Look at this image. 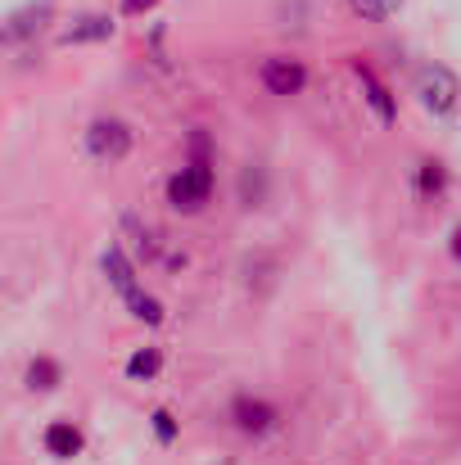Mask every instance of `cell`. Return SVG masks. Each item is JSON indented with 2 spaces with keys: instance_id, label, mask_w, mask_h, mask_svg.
<instances>
[{
  "instance_id": "6da1fadb",
  "label": "cell",
  "mask_w": 461,
  "mask_h": 465,
  "mask_svg": "<svg viewBox=\"0 0 461 465\" xmlns=\"http://www.w3.org/2000/svg\"><path fill=\"white\" fill-rule=\"evenodd\" d=\"M208 194H213V167H208V158L185 163V167L172 172V181H167V203H172L176 213H199V208L208 203Z\"/></svg>"
},
{
  "instance_id": "7a4b0ae2",
  "label": "cell",
  "mask_w": 461,
  "mask_h": 465,
  "mask_svg": "<svg viewBox=\"0 0 461 465\" xmlns=\"http://www.w3.org/2000/svg\"><path fill=\"white\" fill-rule=\"evenodd\" d=\"M457 77H453V68H444V64H426L421 73H416V100H421V109L426 114H435V118H448L453 109H457Z\"/></svg>"
},
{
  "instance_id": "3957f363",
  "label": "cell",
  "mask_w": 461,
  "mask_h": 465,
  "mask_svg": "<svg viewBox=\"0 0 461 465\" xmlns=\"http://www.w3.org/2000/svg\"><path fill=\"white\" fill-rule=\"evenodd\" d=\"M86 150L100 163H118V158L132 154V127L123 118H95L86 127Z\"/></svg>"
},
{
  "instance_id": "277c9868",
  "label": "cell",
  "mask_w": 461,
  "mask_h": 465,
  "mask_svg": "<svg viewBox=\"0 0 461 465\" xmlns=\"http://www.w3.org/2000/svg\"><path fill=\"white\" fill-rule=\"evenodd\" d=\"M258 77H263V86H267L272 95H299V91L307 86V68L299 64V59H286V54L263 59Z\"/></svg>"
},
{
  "instance_id": "5b68a950",
  "label": "cell",
  "mask_w": 461,
  "mask_h": 465,
  "mask_svg": "<svg viewBox=\"0 0 461 465\" xmlns=\"http://www.w3.org/2000/svg\"><path fill=\"white\" fill-rule=\"evenodd\" d=\"M353 73H357V82H362V100H366V109L376 114V123H380V127H394V118H398V104H394L389 86H385V82H380V77H376V73L362 64V59L353 64Z\"/></svg>"
},
{
  "instance_id": "8992f818",
  "label": "cell",
  "mask_w": 461,
  "mask_h": 465,
  "mask_svg": "<svg viewBox=\"0 0 461 465\" xmlns=\"http://www.w3.org/2000/svg\"><path fill=\"white\" fill-rule=\"evenodd\" d=\"M100 272H105V281H109L118 294H123V303L141 294V285H136V267L127 262V253H123L118 244H109V249H105V258H100Z\"/></svg>"
},
{
  "instance_id": "52a82bcc",
  "label": "cell",
  "mask_w": 461,
  "mask_h": 465,
  "mask_svg": "<svg viewBox=\"0 0 461 465\" xmlns=\"http://www.w3.org/2000/svg\"><path fill=\"white\" fill-rule=\"evenodd\" d=\"M114 18L109 14H82V18H73L64 32H59V45H86V41H109L114 36Z\"/></svg>"
},
{
  "instance_id": "ba28073f",
  "label": "cell",
  "mask_w": 461,
  "mask_h": 465,
  "mask_svg": "<svg viewBox=\"0 0 461 465\" xmlns=\"http://www.w3.org/2000/svg\"><path fill=\"white\" fill-rule=\"evenodd\" d=\"M231 416H236V425H240L245 434H267V430L276 425V407L263 402V398H236Z\"/></svg>"
},
{
  "instance_id": "9c48e42d",
  "label": "cell",
  "mask_w": 461,
  "mask_h": 465,
  "mask_svg": "<svg viewBox=\"0 0 461 465\" xmlns=\"http://www.w3.org/2000/svg\"><path fill=\"white\" fill-rule=\"evenodd\" d=\"M45 18H50V0H41V5H27V9L9 14V23H5V41H23V36L41 32V27H45Z\"/></svg>"
},
{
  "instance_id": "30bf717a",
  "label": "cell",
  "mask_w": 461,
  "mask_h": 465,
  "mask_svg": "<svg viewBox=\"0 0 461 465\" xmlns=\"http://www.w3.org/2000/svg\"><path fill=\"white\" fill-rule=\"evenodd\" d=\"M45 452L59 457V461H73V457L82 452V434H77V425H68V420L50 425V430H45Z\"/></svg>"
},
{
  "instance_id": "8fae6325",
  "label": "cell",
  "mask_w": 461,
  "mask_h": 465,
  "mask_svg": "<svg viewBox=\"0 0 461 465\" xmlns=\"http://www.w3.org/2000/svg\"><path fill=\"white\" fill-rule=\"evenodd\" d=\"M27 389H36V393L59 389V366H55L50 357H36V361L27 366Z\"/></svg>"
},
{
  "instance_id": "7c38bea8",
  "label": "cell",
  "mask_w": 461,
  "mask_h": 465,
  "mask_svg": "<svg viewBox=\"0 0 461 465\" xmlns=\"http://www.w3.org/2000/svg\"><path fill=\"white\" fill-rule=\"evenodd\" d=\"M158 366H163V352H158V348H141V352H132V361H127V380H154Z\"/></svg>"
},
{
  "instance_id": "4fadbf2b",
  "label": "cell",
  "mask_w": 461,
  "mask_h": 465,
  "mask_svg": "<svg viewBox=\"0 0 461 465\" xmlns=\"http://www.w3.org/2000/svg\"><path fill=\"white\" fill-rule=\"evenodd\" d=\"M366 23H385V18H394L398 9H403V0H348Z\"/></svg>"
},
{
  "instance_id": "5bb4252c",
  "label": "cell",
  "mask_w": 461,
  "mask_h": 465,
  "mask_svg": "<svg viewBox=\"0 0 461 465\" xmlns=\"http://www.w3.org/2000/svg\"><path fill=\"white\" fill-rule=\"evenodd\" d=\"M127 308H132V316H136V321H145V325H158V321H163V303H158V299H150L145 290H141L136 299H127Z\"/></svg>"
},
{
  "instance_id": "9a60e30c",
  "label": "cell",
  "mask_w": 461,
  "mask_h": 465,
  "mask_svg": "<svg viewBox=\"0 0 461 465\" xmlns=\"http://www.w3.org/2000/svg\"><path fill=\"white\" fill-rule=\"evenodd\" d=\"M444 190V163H421V194H439Z\"/></svg>"
},
{
  "instance_id": "2e32d148",
  "label": "cell",
  "mask_w": 461,
  "mask_h": 465,
  "mask_svg": "<svg viewBox=\"0 0 461 465\" xmlns=\"http://www.w3.org/2000/svg\"><path fill=\"white\" fill-rule=\"evenodd\" d=\"M150 420H154V434H158V443H172V439H176V420H172V411H167V407H158Z\"/></svg>"
},
{
  "instance_id": "e0dca14e",
  "label": "cell",
  "mask_w": 461,
  "mask_h": 465,
  "mask_svg": "<svg viewBox=\"0 0 461 465\" xmlns=\"http://www.w3.org/2000/svg\"><path fill=\"white\" fill-rule=\"evenodd\" d=\"M145 9H154V0H123V14H132V18H141Z\"/></svg>"
},
{
  "instance_id": "ac0fdd59",
  "label": "cell",
  "mask_w": 461,
  "mask_h": 465,
  "mask_svg": "<svg viewBox=\"0 0 461 465\" xmlns=\"http://www.w3.org/2000/svg\"><path fill=\"white\" fill-rule=\"evenodd\" d=\"M453 258H457V262H461V226H457V231H453Z\"/></svg>"
}]
</instances>
